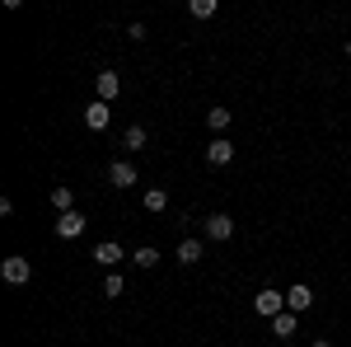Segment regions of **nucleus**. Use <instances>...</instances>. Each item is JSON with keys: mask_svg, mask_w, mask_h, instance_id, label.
<instances>
[{"mask_svg": "<svg viewBox=\"0 0 351 347\" xmlns=\"http://www.w3.org/2000/svg\"><path fill=\"white\" fill-rule=\"evenodd\" d=\"M132 263H141V267H155V263H160V249H155V244H141Z\"/></svg>", "mask_w": 351, "mask_h": 347, "instance_id": "18", "label": "nucleus"}, {"mask_svg": "<svg viewBox=\"0 0 351 347\" xmlns=\"http://www.w3.org/2000/svg\"><path fill=\"white\" fill-rule=\"evenodd\" d=\"M47 197H52V207H56L61 216H66V212H75V192H71V188H52Z\"/></svg>", "mask_w": 351, "mask_h": 347, "instance_id": "14", "label": "nucleus"}, {"mask_svg": "<svg viewBox=\"0 0 351 347\" xmlns=\"http://www.w3.org/2000/svg\"><path fill=\"white\" fill-rule=\"evenodd\" d=\"M122 291H127V282H122V272H104V295H108V300H117Z\"/></svg>", "mask_w": 351, "mask_h": 347, "instance_id": "17", "label": "nucleus"}, {"mask_svg": "<svg viewBox=\"0 0 351 347\" xmlns=\"http://www.w3.org/2000/svg\"><path fill=\"white\" fill-rule=\"evenodd\" d=\"M230 160H234V146H230L225 136H211V146H206V164H211V169H225Z\"/></svg>", "mask_w": 351, "mask_h": 347, "instance_id": "7", "label": "nucleus"}, {"mask_svg": "<svg viewBox=\"0 0 351 347\" xmlns=\"http://www.w3.org/2000/svg\"><path fill=\"white\" fill-rule=\"evenodd\" d=\"M145 141H150V132H145L141 122H132V127L122 132V146H127V150H145Z\"/></svg>", "mask_w": 351, "mask_h": 347, "instance_id": "11", "label": "nucleus"}, {"mask_svg": "<svg viewBox=\"0 0 351 347\" xmlns=\"http://www.w3.org/2000/svg\"><path fill=\"white\" fill-rule=\"evenodd\" d=\"M230 117H234V113H230V108H211V113H206V127H211V136H220L225 132V127H230Z\"/></svg>", "mask_w": 351, "mask_h": 347, "instance_id": "13", "label": "nucleus"}, {"mask_svg": "<svg viewBox=\"0 0 351 347\" xmlns=\"http://www.w3.org/2000/svg\"><path fill=\"white\" fill-rule=\"evenodd\" d=\"M347 56H351V43H347Z\"/></svg>", "mask_w": 351, "mask_h": 347, "instance_id": "21", "label": "nucleus"}, {"mask_svg": "<svg viewBox=\"0 0 351 347\" xmlns=\"http://www.w3.org/2000/svg\"><path fill=\"white\" fill-rule=\"evenodd\" d=\"M108 122H112V108L104 104V99H94V104L84 108V127H89V132H108Z\"/></svg>", "mask_w": 351, "mask_h": 347, "instance_id": "4", "label": "nucleus"}, {"mask_svg": "<svg viewBox=\"0 0 351 347\" xmlns=\"http://www.w3.org/2000/svg\"><path fill=\"white\" fill-rule=\"evenodd\" d=\"M202 230H206V240H211V244H225L230 235H234V221H230L225 212H211V216H206V225H202Z\"/></svg>", "mask_w": 351, "mask_h": 347, "instance_id": "3", "label": "nucleus"}, {"mask_svg": "<svg viewBox=\"0 0 351 347\" xmlns=\"http://www.w3.org/2000/svg\"><path fill=\"white\" fill-rule=\"evenodd\" d=\"M141 202H145V212H164V207H169V192H164V188H145Z\"/></svg>", "mask_w": 351, "mask_h": 347, "instance_id": "16", "label": "nucleus"}, {"mask_svg": "<svg viewBox=\"0 0 351 347\" xmlns=\"http://www.w3.org/2000/svg\"><path fill=\"white\" fill-rule=\"evenodd\" d=\"M56 240H80L84 235V216L80 212H66V216H56Z\"/></svg>", "mask_w": 351, "mask_h": 347, "instance_id": "5", "label": "nucleus"}, {"mask_svg": "<svg viewBox=\"0 0 351 347\" xmlns=\"http://www.w3.org/2000/svg\"><path fill=\"white\" fill-rule=\"evenodd\" d=\"M94 89H99V99H104V104H112V99H117V89H122V80H117L112 71H99V76H94Z\"/></svg>", "mask_w": 351, "mask_h": 347, "instance_id": "9", "label": "nucleus"}, {"mask_svg": "<svg viewBox=\"0 0 351 347\" xmlns=\"http://www.w3.org/2000/svg\"><path fill=\"white\" fill-rule=\"evenodd\" d=\"M271 333H276V338H295V315H291V310H281V315L271 320Z\"/></svg>", "mask_w": 351, "mask_h": 347, "instance_id": "15", "label": "nucleus"}, {"mask_svg": "<svg viewBox=\"0 0 351 347\" xmlns=\"http://www.w3.org/2000/svg\"><path fill=\"white\" fill-rule=\"evenodd\" d=\"M253 310H258L263 320H276V315L286 310V295H281V291H271V287H263V291L253 295Z\"/></svg>", "mask_w": 351, "mask_h": 347, "instance_id": "2", "label": "nucleus"}, {"mask_svg": "<svg viewBox=\"0 0 351 347\" xmlns=\"http://www.w3.org/2000/svg\"><path fill=\"white\" fill-rule=\"evenodd\" d=\"M188 10L197 14V19H211V14H216V0H192Z\"/></svg>", "mask_w": 351, "mask_h": 347, "instance_id": "19", "label": "nucleus"}, {"mask_svg": "<svg viewBox=\"0 0 351 347\" xmlns=\"http://www.w3.org/2000/svg\"><path fill=\"white\" fill-rule=\"evenodd\" d=\"M178 263L183 267L202 263V240H178Z\"/></svg>", "mask_w": 351, "mask_h": 347, "instance_id": "12", "label": "nucleus"}, {"mask_svg": "<svg viewBox=\"0 0 351 347\" xmlns=\"http://www.w3.org/2000/svg\"><path fill=\"white\" fill-rule=\"evenodd\" d=\"M94 263H104L112 272V263H122V244L117 240H104V244H94Z\"/></svg>", "mask_w": 351, "mask_h": 347, "instance_id": "8", "label": "nucleus"}, {"mask_svg": "<svg viewBox=\"0 0 351 347\" xmlns=\"http://www.w3.org/2000/svg\"><path fill=\"white\" fill-rule=\"evenodd\" d=\"M309 305H314V291H309V287H291L286 310H291V315H300V310H309Z\"/></svg>", "mask_w": 351, "mask_h": 347, "instance_id": "10", "label": "nucleus"}, {"mask_svg": "<svg viewBox=\"0 0 351 347\" xmlns=\"http://www.w3.org/2000/svg\"><path fill=\"white\" fill-rule=\"evenodd\" d=\"M309 347H332V343H328V338H314V343H309Z\"/></svg>", "mask_w": 351, "mask_h": 347, "instance_id": "20", "label": "nucleus"}, {"mask_svg": "<svg viewBox=\"0 0 351 347\" xmlns=\"http://www.w3.org/2000/svg\"><path fill=\"white\" fill-rule=\"evenodd\" d=\"M0 277L10 282V287H28V277H33V263L19 258V254H10L5 263H0Z\"/></svg>", "mask_w": 351, "mask_h": 347, "instance_id": "1", "label": "nucleus"}, {"mask_svg": "<svg viewBox=\"0 0 351 347\" xmlns=\"http://www.w3.org/2000/svg\"><path fill=\"white\" fill-rule=\"evenodd\" d=\"M136 179H141V174H136L132 160H112L108 164V183L112 188H136Z\"/></svg>", "mask_w": 351, "mask_h": 347, "instance_id": "6", "label": "nucleus"}]
</instances>
